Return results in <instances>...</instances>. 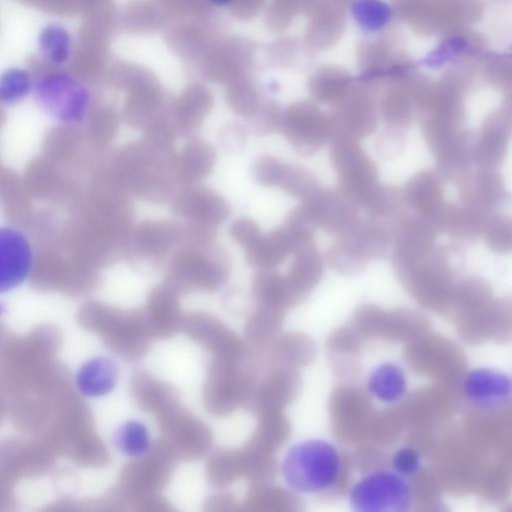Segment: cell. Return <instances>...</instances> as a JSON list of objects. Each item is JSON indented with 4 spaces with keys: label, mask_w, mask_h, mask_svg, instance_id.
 <instances>
[{
    "label": "cell",
    "mask_w": 512,
    "mask_h": 512,
    "mask_svg": "<svg viewBox=\"0 0 512 512\" xmlns=\"http://www.w3.org/2000/svg\"><path fill=\"white\" fill-rule=\"evenodd\" d=\"M343 460L338 447L321 438L304 439L292 444L280 462L285 485L304 494H321L339 481Z\"/></svg>",
    "instance_id": "6da1fadb"
},
{
    "label": "cell",
    "mask_w": 512,
    "mask_h": 512,
    "mask_svg": "<svg viewBox=\"0 0 512 512\" xmlns=\"http://www.w3.org/2000/svg\"><path fill=\"white\" fill-rule=\"evenodd\" d=\"M330 141L329 154L338 177V191L364 208L380 186L375 163L356 138L336 135Z\"/></svg>",
    "instance_id": "7a4b0ae2"
},
{
    "label": "cell",
    "mask_w": 512,
    "mask_h": 512,
    "mask_svg": "<svg viewBox=\"0 0 512 512\" xmlns=\"http://www.w3.org/2000/svg\"><path fill=\"white\" fill-rule=\"evenodd\" d=\"M412 489L391 469H376L360 477L348 493L351 508L358 512H406L412 505Z\"/></svg>",
    "instance_id": "3957f363"
},
{
    "label": "cell",
    "mask_w": 512,
    "mask_h": 512,
    "mask_svg": "<svg viewBox=\"0 0 512 512\" xmlns=\"http://www.w3.org/2000/svg\"><path fill=\"white\" fill-rule=\"evenodd\" d=\"M389 238L384 227L374 221L357 222L346 232L327 253L329 264L342 273H354L372 261L381 258Z\"/></svg>",
    "instance_id": "277c9868"
},
{
    "label": "cell",
    "mask_w": 512,
    "mask_h": 512,
    "mask_svg": "<svg viewBox=\"0 0 512 512\" xmlns=\"http://www.w3.org/2000/svg\"><path fill=\"white\" fill-rule=\"evenodd\" d=\"M39 105L55 119L75 124L81 122L90 107L89 90L67 73H48L34 82Z\"/></svg>",
    "instance_id": "5b68a950"
},
{
    "label": "cell",
    "mask_w": 512,
    "mask_h": 512,
    "mask_svg": "<svg viewBox=\"0 0 512 512\" xmlns=\"http://www.w3.org/2000/svg\"><path fill=\"white\" fill-rule=\"evenodd\" d=\"M296 209L314 229L337 236L358 220L357 204L340 191L320 189Z\"/></svg>",
    "instance_id": "8992f818"
},
{
    "label": "cell",
    "mask_w": 512,
    "mask_h": 512,
    "mask_svg": "<svg viewBox=\"0 0 512 512\" xmlns=\"http://www.w3.org/2000/svg\"><path fill=\"white\" fill-rule=\"evenodd\" d=\"M462 391L473 407L483 411H495L509 401L512 380L499 370L476 368L465 376Z\"/></svg>",
    "instance_id": "52a82bcc"
},
{
    "label": "cell",
    "mask_w": 512,
    "mask_h": 512,
    "mask_svg": "<svg viewBox=\"0 0 512 512\" xmlns=\"http://www.w3.org/2000/svg\"><path fill=\"white\" fill-rule=\"evenodd\" d=\"M281 125L284 137L303 155L317 152L332 134V125L322 115L304 107L289 111Z\"/></svg>",
    "instance_id": "ba28073f"
},
{
    "label": "cell",
    "mask_w": 512,
    "mask_h": 512,
    "mask_svg": "<svg viewBox=\"0 0 512 512\" xmlns=\"http://www.w3.org/2000/svg\"><path fill=\"white\" fill-rule=\"evenodd\" d=\"M1 280L0 288L10 290L28 276L31 269V247L17 230L3 228L0 234Z\"/></svg>",
    "instance_id": "9c48e42d"
},
{
    "label": "cell",
    "mask_w": 512,
    "mask_h": 512,
    "mask_svg": "<svg viewBox=\"0 0 512 512\" xmlns=\"http://www.w3.org/2000/svg\"><path fill=\"white\" fill-rule=\"evenodd\" d=\"M299 250V244L283 224L268 234H261L245 249L249 264L260 269H272L279 265L289 254Z\"/></svg>",
    "instance_id": "30bf717a"
},
{
    "label": "cell",
    "mask_w": 512,
    "mask_h": 512,
    "mask_svg": "<svg viewBox=\"0 0 512 512\" xmlns=\"http://www.w3.org/2000/svg\"><path fill=\"white\" fill-rule=\"evenodd\" d=\"M368 394L375 400L394 405L408 393V379L403 368L395 362L385 361L370 370L366 378Z\"/></svg>",
    "instance_id": "8fae6325"
},
{
    "label": "cell",
    "mask_w": 512,
    "mask_h": 512,
    "mask_svg": "<svg viewBox=\"0 0 512 512\" xmlns=\"http://www.w3.org/2000/svg\"><path fill=\"white\" fill-rule=\"evenodd\" d=\"M117 380V364L107 356H95L84 362L74 379L77 391L90 398L109 394L115 388Z\"/></svg>",
    "instance_id": "7c38bea8"
},
{
    "label": "cell",
    "mask_w": 512,
    "mask_h": 512,
    "mask_svg": "<svg viewBox=\"0 0 512 512\" xmlns=\"http://www.w3.org/2000/svg\"><path fill=\"white\" fill-rule=\"evenodd\" d=\"M273 187H279L287 194L302 200L308 199L321 189L312 172L283 162L278 168Z\"/></svg>",
    "instance_id": "4fadbf2b"
},
{
    "label": "cell",
    "mask_w": 512,
    "mask_h": 512,
    "mask_svg": "<svg viewBox=\"0 0 512 512\" xmlns=\"http://www.w3.org/2000/svg\"><path fill=\"white\" fill-rule=\"evenodd\" d=\"M287 280L295 289H307L321 277L323 259L314 245L307 246L293 254Z\"/></svg>",
    "instance_id": "5bb4252c"
},
{
    "label": "cell",
    "mask_w": 512,
    "mask_h": 512,
    "mask_svg": "<svg viewBox=\"0 0 512 512\" xmlns=\"http://www.w3.org/2000/svg\"><path fill=\"white\" fill-rule=\"evenodd\" d=\"M72 39L66 28L49 24L39 33L37 45L43 59L53 65L66 63L71 54Z\"/></svg>",
    "instance_id": "9a60e30c"
},
{
    "label": "cell",
    "mask_w": 512,
    "mask_h": 512,
    "mask_svg": "<svg viewBox=\"0 0 512 512\" xmlns=\"http://www.w3.org/2000/svg\"><path fill=\"white\" fill-rule=\"evenodd\" d=\"M115 447L125 456L138 458L150 449L151 437L147 426L138 420L122 423L113 435Z\"/></svg>",
    "instance_id": "2e32d148"
},
{
    "label": "cell",
    "mask_w": 512,
    "mask_h": 512,
    "mask_svg": "<svg viewBox=\"0 0 512 512\" xmlns=\"http://www.w3.org/2000/svg\"><path fill=\"white\" fill-rule=\"evenodd\" d=\"M351 13L358 25L369 32L382 30L392 18L391 8L382 0H354Z\"/></svg>",
    "instance_id": "e0dca14e"
},
{
    "label": "cell",
    "mask_w": 512,
    "mask_h": 512,
    "mask_svg": "<svg viewBox=\"0 0 512 512\" xmlns=\"http://www.w3.org/2000/svg\"><path fill=\"white\" fill-rule=\"evenodd\" d=\"M34 84L28 71L21 68L6 70L0 79V99L4 104H13L25 98Z\"/></svg>",
    "instance_id": "ac0fdd59"
},
{
    "label": "cell",
    "mask_w": 512,
    "mask_h": 512,
    "mask_svg": "<svg viewBox=\"0 0 512 512\" xmlns=\"http://www.w3.org/2000/svg\"><path fill=\"white\" fill-rule=\"evenodd\" d=\"M467 49L468 44L464 38L453 37L447 39L441 46L431 52L425 59V64L431 68L442 67L464 53Z\"/></svg>",
    "instance_id": "d6986e66"
},
{
    "label": "cell",
    "mask_w": 512,
    "mask_h": 512,
    "mask_svg": "<svg viewBox=\"0 0 512 512\" xmlns=\"http://www.w3.org/2000/svg\"><path fill=\"white\" fill-rule=\"evenodd\" d=\"M391 466L403 477L410 478L420 471L421 456L415 448L401 447L393 453Z\"/></svg>",
    "instance_id": "ffe728a7"
},
{
    "label": "cell",
    "mask_w": 512,
    "mask_h": 512,
    "mask_svg": "<svg viewBox=\"0 0 512 512\" xmlns=\"http://www.w3.org/2000/svg\"><path fill=\"white\" fill-rule=\"evenodd\" d=\"M230 235L235 242L246 249L261 235V232L252 219L242 217L231 224Z\"/></svg>",
    "instance_id": "44dd1931"
},
{
    "label": "cell",
    "mask_w": 512,
    "mask_h": 512,
    "mask_svg": "<svg viewBox=\"0 0 512 512\" xmlns=\"http://www.w3.org/2000/svg\"><path fill=\"white\" fill-rule=\"evenodd\" d=\"M211 3L217 6H225L231 3L233 0H209Z\"/></svg>",
    "instance_id": "7402d4cb"
},
{
    "label": "cell",
    "mask_w": 512,
    "mask_h": 512,
    "mask_svg": "<svg viewBox=\"0 0 512 512\" xmlns=\"http://www.w3.org/2000/svg\"><path fill=\"white\" fill-rule=\"evenodd\" d=\"M511 380H512V378H511Z\"/></svg>",
    "instance_id": "603a6c76"
}]
</instances>
